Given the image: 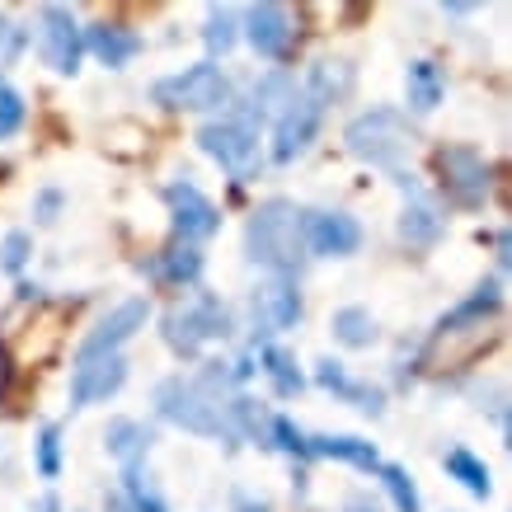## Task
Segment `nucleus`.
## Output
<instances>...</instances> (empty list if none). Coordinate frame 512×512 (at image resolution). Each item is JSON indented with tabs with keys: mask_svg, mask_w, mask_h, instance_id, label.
Listing matches in <instances>:
<instances>
[{
	"mask_svg": "<svg viewBox=\"0 0 512 512\" xmlns=\"http://www.w3.org/2000/svg\"><path fill=\"white\" fill-rule=\"evenodd\" d=\"M245 254L259 268H268L273 278H292L301 259H306V245H301V212L296 202L287 198H268L259 202L245 221Z\"/></svg>",
	"mask_w": 512,
	"mask_h": 512,
	"instance_id": "1",
	"label": "nucleus"
},
{
	"mask_svg": "<svg viewBox=\"0 0 512 512\" xmlns=\"http://www.w3.org/2000/svg\"><path fill=\"white\" fill-rule=\"evenodd\" d=\"M301 245L311 254H325V259H348L362 245V226L348 212L315 207V212H301Z\"/></svg>",
	"mask_w": 512,
	"mask_h": 512,
	"instance_id": "11",
	"label": "nucleus"
},
{
	"mask_svg": "<svg viewBox=\"0 0 512 512\" xmlns=\"http://www.w3.org/2000/svg\"><path fill=\"white\" fill-rule=\"evenodd\" d=\"M123 484H127V503H132V512H170L165 508V498H160V489L151 484V475L141 466H123Z\"/></svg>",
	"mask_w": 512,
	"mask_h": 512,
	"instance_id": "30",
	"label": "nucleus"
},
{
	"mask_svg": "<svg viewBox=\"0 0 512 512\" xmlns=\"http://www.w3.org/2000/svg\"><path fill=\"white\" fill-rule=\"evenodd\" d=\"M404 85H409V104L423 109V113L437 109V104H442V94H447V80H442V71H437L433 62H409Z\"/></svg>",
	"mask_w": 512,
	"mask_h": 512,
	"instance_id": "25",
	"label": "nucleus"
},
{
	"mask_svg": "<svg viewBox=\"0 0 512 512\" xmlns=\"http://www.w3.org/2000/svg\"><path fill=\"white\" fill-rule=\"evenodd\" d=\"M376 475H381V484H386L390 503H395V512H423V498H419V484H414V475L404 466H376Z\"/></svg>",
	"mask_w": 512,
	"mask_h": 512,
	"instance_id": "29",
	"label": "nucleus"
},
{
	"mask_svg": "<svg viewBox=\"0 0 512 512\" xmlns=\"http://www.w3.org/2000/svg\"><path fill=\"white\" fill-rule=\"evenodd\" d=\"M29 254H33V240L29 231H10L5 240H0V273H24V264H29Z\"/></svg>",
	"mask_w": 512,
	"mask_h": 512,
	"instance_id": "32",
	"label": "nucleus"
},
{
	"mask_svg": "<svg viewBox=\"0 0 512 512\" xmlns=\"http://www.w3.org/2000/svg\"><path fill=\"white\" fill-rule=\"evenodd\" d=\"M442 226H447V221L437 217V207H428L423 198L404 202V212H400V240L404 245H414V249L437 245V240H442Z\"/></svg>",
	"mask_w": 512,
	"mask_h": 512,
	"instance_id": "23",
	"label": "nucleus"
},
{
	"mask_svg": "<svg viewBox=\"0 0 512 512\" xmlns=\"http://www.w3.org/2000/svg\"><path fill=\"white\" fill-rule=\"evenodd\" d=\"M24 94L19 90H10V85H5V80H0V141L5 137H15L19 127H24Z\"/></svg>",
	"mask_w": 512,
	"mask_h": 512,
	"instance_id": "33",
	"label": "nucleus"
},
{
	"mask_svg": "<svg viewBox=\"0 0 512 512\" xmlns=\"http://www.w3.org/2000/svg\"><path fill=\"white\" fill-rule=\"evenodd\" d=\"M259 362H264L268 381H273V390H278L282 400H292V395H301V390H306V376L296 372V357L287 353V348H273V343H268L264 353H259Z\"/></svg>",
	"mask_w": 512,
	"mask_h": 512,
	"instance_id": "27",
	"label": "nucleus"
},
{
	"mask_svg": "<svg viewBox=\"0 0 512 512\" xmlns=\"http://www.w3.org/2000/svg\"><path fill=\"white\" fill-rule=\"evenodd\" d=\"M268 442H273V447H282V451H292V456H311V451H306V433H301L292 419H273V423H268Z\"/></svg>",
	"mask_w": 512,
	"mask_h": 512,
	"instance_id": "34",
	"label": "nucleus"
},
{
	"mask_svg": "<svg viewBox=\"0 0 512 512\" xmlns=\"http://www.w3.org/2000/svg\"><path fill=\"white\" fill-rule=\"evenodd\" d=\"M85 47H90L109 71H118V66H127L141 52V38L132 29H118V24H90V29H85Z\"/></svg>",
	"mask_w": 512,
	"mask_h": 512,
	"instance_id": "20",
	"label": "nucleus"
},
{
	"mask_svg": "<svg viewBox=\"0 0 512 512\" xmlns=\"http://www.w3.org/2000/svg\"><path fill=\"white\" fill-rule=\"evenodd\" d=\"M442 466H447V475L466 494H475V498H489V489H494V480H489V466H484L475 451H466V447H451L447 456H442Z\"/></svg>",
	"mask_w": 512,
	"mask_h": 512,
	"instance_id": "24",
	"label": "nucleus"
},
{
	"mask_svg": "<svg viewBox=\"0 0 512 512\" xmlns=\"http://www.w3.org/2000/svg\"><path fill=\"white\" fill-rule=\"evenodd\" d=\"M104 512H132V503H127L123 494H109L104 498Z\"/></svg>",
	"mask_w": 512,
	"mask_h": 512,
	"instance_id": "38",
	"label": "nucleus"
},
{
	"mask_svg": "<svg viewBox=\"0 0 512 512\" xmlns=\"http://www.w3.org/2000/svg\"><path fill=\"white\" fill-rule=\"evenodd\" d=\"M348 512H376L372 503H362V498H353V503H348Z\"/></svg>",
	"mask_w": 512,
	"mask_h": 512,
	"instance_id": "39",
	"label": "nucleus"
},
{
	"mask_svg": "<svg viewBox=\"0 0 512 512\" xmlns=\"http://www.w3.org/2000/svg\"><path fill=\"white\" fill-rule=\"evenodd\" d=\"M10 47H15V29H10V19L0 15V57H10Z\"/></svg>",
	"mask_w": 512,
	"mask_h": 512,
	"instance_id": "37",
	"label": "nucleus"
},
{
	"mask_svg": "<svg viewBox=\"0 0 512 512\" xmlns=\"http://www.w3.org/2000/svg\"><path fill=\"white\" fill-rule=\"evenodd\" d=\"M343 141H348V151L357 160H367L376 170L400 174V160L409 151V127H404V118L395 109H372L343 127Z\"/></svg>",
	"mask_w": 512,
	"mask_h": 512,
	"instance_id": "3",
	"label": "nucleus"
},
{
	"mask_svg": "<svg viewBox=\"0 0 512 512\" xmlns=\"http://www.w3.org/2000/svg\"><path fill=\"white\" fill-rule=\"evenodd\" d=\"M353 80H357L353 62L329 57V62H315L311 66V76H306V85H301V90H306L315 104L325 109V104H339V99H348V94H353Z\"/></svg>",
	"mask_w": 512,
	"mask_h": 512,
	"instance_id": "18",
	"label": "nucleus"
},
{
	"mask_svg": "<svg viewBox=\"0 0 512 512\" xmlns=\"http://www.w3.org/2000/svg\"><path fill=\"white\" fill-rule=\"evenodd\" d=\"M306 451L311 456H325V461H348V466L357 470H376L381 466V456H376V447L367 442V437H348V433H315L306 437Z\"/></svg>",
	"mask_w": 512,
	"mask_h": 512,
	"instance_id": "19",
	"label": "nucleus"
},
{
	"mask_svg": "<svg viewBox=\"0 0 512 512\" xmlns=\"http://www.w3.org/2000/svg\"><path fill=\"white\" fill-rule=\"evenodd\" d=\"M38 52L57 76H76L80 57H85V29L76 24V15L66 5H43L38 15Z\"/></svg>",
	"mask_w": 512,
	"mask_h": 512,
	"instance_id": "8",
	"label": "nucleus"
},
{
	"mask_svg": "<svg viewBox=\"0 0 512 512\" xmlns=\"http://www.w3.org/2000/svg\"><path fill=\"white\" fill-rule=\"evenodd\" d=\"M57 212H62V193L57 188L38 193V221H57Z\"/></svg>",
	"mask_w": 512,
	"mask_h": 512,
	"instance_id": "35",
	"label": "nucleus"
},
{
	"mask_svg": "<svg viewBox=\"0 0 512 512\" xmlns=\"http://www.w3.org/2000/svg\"><path fill=\"white\" fill-rule=\"evenodd\" d=\"M320 118H325V109L306 90L287 94V104L278 109V123H273V160L292 165L301 151H311L315 132H320Z\"/></svg>",
	"mask_w": 512,
	"mask_h": 512,
	"instance_id": "10",
	"label": "nucleus"
},
{
	"mask_svg": "<svg viewBox=\"0 0 512 512\" xmlns=\"http://www.w3.org/2000/svg\"><path fill=\"white\" fill-rule=\"evenodd\" d=\"M146 320H151V301L146 296H132V301H123V306H113L99 325L85 334V343H80V357H104V353H118L137 329H146Z\"/></svg>",
	"mask_w": 512,
	"mask_h": 512,
	"instance_id": "14",
	"label": "nucleus"
},
{
	"mask_svg": "<svg viewBox=\"0 0 512 512\" xmlns=\"http://www.w3.org/2000/svg\"><path fill=\"white\" fill-rule=\"evenodd\" d=\"M235 38H240V19H235L231 5H212L207 10V29H202V43H207V52L212 57H226L235 47Z\"/></svg>",
	"mask_w": 512,
	"mask_h": 512,
	"instance_id": "28",
	"label": "nucleus"
},
{
	"mask_svg": "<svg viewBox=\"0 0 512 512\" xmlns=\"http://www.w3.org/2000/svg\"><path fill=\"white\" fill-rule=\"evenodd\" d=\"M127 381V362L123 353H104V357H76V372H71V404L90 409L104 404L109 395H118Z\"/></svg>",
	"mask_w": 512,
	"mask_h": 512,
	"instance_id": "13",
	"label": "nucleus"
},
{
	"mask_svg": "<svg viewBox=\"0 0 512 512\" xmlns=\"http://www.w3.org/2000/svg\"><path fill=\"white\" fill-rule=\"evenodd\" d=\"M38 475H43V480H57V475H62V428H57V423H47L43 433H38Z\"/></svg>",
	"mask_w": 512,
	"mask_h": 512,
	"instance_id": "31",
	"label": "nucleus"
},
{
	"mask_svg": "<svg viewBox=\"0 0 512 512\" xmlns=\"http://www.w3.org/2000/svg\"><path fill=\"white\" fill-rule=\"evenodd\" d=\"M165 207H170V221H174V231L184 235V245L217 235V226H221V207L198 184H188V179H174L165 188Z\"/></svg>",
	"mask_w": 512,
	"mask_h": 512,
	"instance_id": "12",
	"label": "nucleus"
},
{
	"mask_svg": "<svg viewBox=\"0 0 512 512\" xmlns=\"http://www.w3.org/2000/svg\"><path fill=\"white\" fill-rule=\"evenodd\" d=\"M156 414L165 423H174V428L193 433V437H226V442H231L221 395H212L198 376H193V381H184V376L160 381V386H156Z\"/></svg>",
	"mask_w": 512,
	"mask_h": 512,
	"instance_id": "2",
	"label": "nucleus"
},
{
	"mask_svg": "<svg viewBox=\"0 0 512 512\" xmlns=\"http://www.w3.org/2000/svg\"><path fill=\"white\" fill-rule=\"evenodd\" d=\"M245 38L249 47L259 52V57H282L287 47H292V15L282 10V5H249L245 10Z\"/></svg>",
	"mask_w": 512,
	"mask_h": 512,
	"instance_id": "16",
	"label": "nucleus"
},
{
	"mask_svg": "<svg viewBox=\"0 0 512 512\" xmlns=\"http://www.w3.org/2000/svg\"><path fill=\"white\" fill-rule=\"evenodd\" d=\"M151 273H156V282H165V287H193V282L202 278V249L179 240V245L160 249L156 259H151Z\"/></svg>",
	"mask_w": 512,
	"mask_h": 512,
	"instance_id": "21",
	"label": "nucleus"
},
{
	"mask_svg": "<svg viewBox=\"0 0 512 512\" xmlns=\"http://www.w3.org/2000/svg\"><path fill=\"white\" fill-rule=\"evenodd\" d=\"M231 512H273L268 498H249V494H235L231 498Z\"/></svg>",
	"mask_w": 512,
	"mask_h": 512,
	"instance_id": "36",
	"label": "nucleus"
},
{
	"mask_svg": "<svg viewBox=\"0 0 512 512\" xmlns=\"http://www.w3.org/2000/svg\"><path fill=\"white\" fill-rule=\"evenodd\" d=\"M156 104L165 109H179V113H212L231 99V80L221 76L212 62H198V66H184L179 76H165L156 80Z\"/></svg>",
	"mask_w": 512,
	"mask_h": 512,
	"instance_id": "6",
	"label": "nucleus"
},
{
	"mask_svg": "<svg viewBox=\"0 0 512 512\" xmlns=\"http://www.w3.org/2000/svg\"><path fill=\"white\" fill-rule=\"evenodd\" d=\"M160 334H165V343H170L179 357H198L202 343L231 334V311L221 306L217 296L202 292V296H193V301H184V306H174V311L160 320Z\"/></svg>",
	"mask_w": 512,
	"mask_h": 512,
	"instance_id": "5",
	"label": "nucleus"
},
{
	"mask_svg": "<svg viewBox=\"0 0 512 512\" xmlns=\"http://www.w3.org/2000/svg\"><path fill=\"white\" fill-rule=\"evenodd\" d=\"M315 381H320L325 390H334L339 400L357 404L362 414H381V409H386V395H381L376 386H357V381H348L343 362H334V357H320V362H315Z\"/></svg>",
	"mask_w": 512,
	"mask_h": 512,
	"instance_id": "17",
	"label": "nucleus"
},
{
	"mask_svg": "<svg viewBox=\"0 0 512 512\" xmlns=\"http://www.w3.org/2000/svg\"><path fill=\"white\" fill-rule=\"evenodd\" d=\"M329 329H334V339H339L343 348H372L376 343V320H372V311H362V306H343V311H334Z\"/></svg>",
	"mask_w": 512,
	"mask_h": 512,
	"instance_id": "26",
	"label": "nucleus"
},
{
	"mask_svg": "<svg viewBox=\"0 0 512 512\" xmlns=\"http://www.w3.org/2000/svg\"><path fill=\"white\" fill-rule=\"evenodd\" d=\"M494 339H498L494 320H484V325H437L433 343L419 357V367L423 372H456V367L475 362L480 353H489Z\"/></svg>",
	"mask_w": 512,
	"mask_h": 512,
	"instance_id": "7",
	"label": "nucleus"
},
{
	"mask_svg": "<svg viewBox=\"0 0 512 512\" xmlns=\"http://www.w3.org/2000/svg\"><path fill=\"white\" fill-rule=\"evenodd\" d=\"M151 442H156V433L137 419H113L109 428H104V447H109V456L123 461V466H141V456L151 451Z\"/></svg>",
	"mask_w": 512,
	"mask_h": 512,
	"instance_id": "22",
	"label": "nucleus"
},
{
	"mask_svg": "<svg viewBox=\"0 0 512 512\" xmlns=\"http://www.w3.org/2000/svg\"><path fill=\"white\" fill-rule=\"evenodd\" d=\"M249 311H254L259 334H282V329H292L301 320V292H296L292 278H268L264 287H254Z\"/></svg>",
	"mask_w": 512,
	"mask_h": 512,
	"instance_id": "15",
	"label": "nucleus"
},
{
	"mask_svg": "<svg viewBox=\"0 0 512 512\" xmlns=\"http://www.w3.org/2000/svg\"><path fill=\"white\" fill-rule=\"evenodd\" d=\"M198 146L231 174L235 184H249L259 165H264V146H259V127L245 118H217V123L198 127Z\"/></svg>",
	"mask_w": 512,
	"mask_h": 512,
	"instance_id": "4",
	"label": "nucleus"
},
{
	"mask_svg": "<svg viewBox=\"0 0 512 512\" xmlns=\"http://www.w3.org/2000/svg\"><path fill=\"white\" fill-rule=\"evenodd\" d=\"M437 174H442V193H447L456 207H480L484 193H489V160L470 146H442L433 156Z\"/></svg>",
	"mask_w": 512,
	"mask_h": 512,
	"instance_id": "9",
	"label": "nucleus"
}]
</instances>
